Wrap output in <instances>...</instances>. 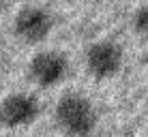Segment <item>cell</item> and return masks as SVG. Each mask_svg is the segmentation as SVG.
Returning <instances> with one entry per match:
<instances>
[{
  "label": "cell",
  "mask_w": 148,
  "mask_h": 137,
  "mask_svg": "<svg viewBox=\"0 0 148 137\" xmlns=\"http://www.w3.org/2000/svg\"><path fill=\"white\" fill-rule=\"evenodd\" d=\"M97 122L99 114L88 96L69 92L56 103V124L67 137H90Z\"/></svg>",
  "instance_id": "1"
},
{
  "label": "cell",
  "mask_w": 148,
  "mask_h": 137,
  "mask_svg": "<svg viewBox=\"0 0 148 137\" xmlns=\"http://www.w3.org/2000/svg\"><path fill=\"white\" fill-rule=\"evenodd\" d=\"M52 28H54V17L43 7H24L15 15V22H13L15 37L28 45L43 43L49 37Z\"/></svg>",
  "instance_id": "2"
},
{
  "label": "cell",
  "mask_w": 148,
  "mask_h": 137,
  "mask_svg": "<svg viewBox=\"0 0 148 137\" xmlns=\"http://www.w3.org/2000/svg\"><path fill=\"white\" fill-rule=\"evenodd\" d=\"M84 60H86V69L92 77L110 79L122 69L125 54H122V47L118 43L105 39V41H97L92 45H88Z\"/></svg>",
  "instance_id": "3"
},
{
  "label": "cell",
  "mask_w": 148,
  "mask_h": 137,
  "mask_svg": "<svg viewBox=\"0 0 148 137\" xmlns=\"http://www.w3.org/2000/svg\"><path fill=\"white\" fill-rule=\"evenodd\" d=\"M69 73V60L62 52L47 49V52H39L30 58L28 62V75L37 86L41 88H52L60 84Z\"/></svg>",
  "instance_id": "4"
},
{
  "label": "cell",
  "mask_w": 148,
  "mask_h": 137,
  "mask_svg": "<svg viewBox=\"0 0 148 137\" xmlns=\"http://www.w3.org/2000/svg\"><path fill=\"white\" fill-rule=\"evenodd\" d=\"M39 101L28 92H13L4 96L0 103V120H2V126H9V129L32 124L39 118Z\"/></svg>",
  "instance_id": "5"
},
{
  "label": "cell",
  "mask_w": 148,
  "mask_h": 137,
  "mask_svg": "<svg viewBox=\"0 0 148 137\" xmlns=\"http://www.w3.org/2000/svg\"><path fill=\"white\" fill-rule=\"evenodd\" d=\"M133 28H135L137 34H142V37L146 34V30H148V9L146 7H140L135 11V15H133Z\"/></svg>",
  "instance_id": "6"
},
{
  "label": "cell",
  "mask_w": 148,
  "mask_h": 137,
  "mask_svg": "<svg viewBox=\"0 0 148 137\" xmlns=\"http://www.w3.org/2000/svg\"><path fill=\"white\" fill-rule=\"evenodd\" d=\"M62 2H77V0H62Z\"/></svg>",
  "instance_id": "7"
},
{
  "label": "cell",
  "mask_w": 148,
  "mask_h": 137,
  "mask_svg": "<svg viewBox=\"0 0 148 137\" xmlns=\"http://www.w3.org/2000/svg\"><path fill=\"white\" fill-rule=\"evenodd\" d=\"M0 129H2V120H0Z\"/></svg>",
  "instance_id": "8"
}]
</instances>
